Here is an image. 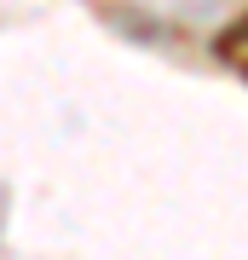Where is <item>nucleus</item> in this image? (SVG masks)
I'll return each instance as SVG.
<instances>
[{"mask_svg": "<svg viewBox=\"0 0 248 260\" xmlns=\"http://www.w3.org/2000/svg\"><path fill=\"white\" fill-rule=\"evenodd\" d=\"M138 6L150 12V18H167V23H214L220 12L231 6V0H138Z\"/></svg>", "mask_w": 248, "mask_h": 260, "instance_id": "1", "label": "nucleus"}]
</instances>
